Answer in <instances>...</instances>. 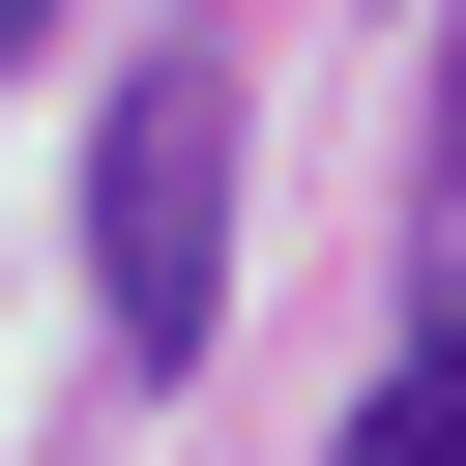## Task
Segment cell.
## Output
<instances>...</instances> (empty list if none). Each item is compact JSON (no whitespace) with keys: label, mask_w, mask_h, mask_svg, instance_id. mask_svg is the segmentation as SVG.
I'll use <instances>...</instances> for the list:
<instances>
[{"label":"cell","mask_w":466,"mask_h":466,"mask_svg":"<svg viewBox=\"0 0 466 466\" xmlns=\"http://www.w3.org/2000/svg\"><path fill=\"white\" fill-rule=\"evenodd\" d=\"M87 320H116L146 379L233 320V87H204V58H146V87L87 116Z\"/></svg>","instance_id":"6da1fadb"},{"label":"cell","mask_w":466,"mask_h":466,"mask_svg":"<svg viewBox=\"0 0 466 466\" xmlns=\"http://www.w3.org/2000/svg\"><path fill=\"white\" fill-rule=\"evenodd\" d=\"M350 466H466V291L379 350V408H350Z\"/></svg>","instance_id":"7a4b0ae2"},{"label":"cell","mask_w":466,"mask_h":466,"mask_svg":"<svg viewBox=\"0 0 466 466\" xmlns=\"http://www.w3.org/2000/svg\"><path fill=\"white\" fill-rule=\"evenodd\" d=\"M437 146H466V0H437Z\"/></svg>","instance_id":"3957f363"},{"label":"cell","mask_w":466,"mask_h":466,"mask_svg":"<svg viewBox=\"0 0 466 466\" xmlns=\"http://www.w3.org/2000/svg\"><path fill=\"white\" fill-rule=\"evenodd\" d=\"M29 29H58V0H0V58H29Z\"/></svg>","instance_id":"277c9868"}]
</instances>
